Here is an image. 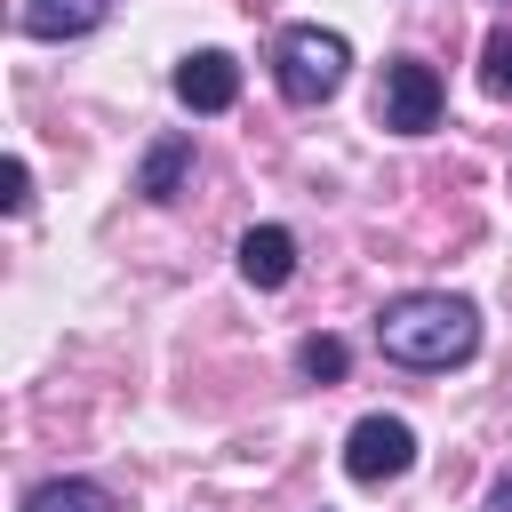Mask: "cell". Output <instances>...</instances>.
<instances>
[{
	"instance_id": "cell-6",
	"label": "cell",
	"mask_w": 512,
	"mask_h": 512,
	"mask_svg": "<svg viewBox=\"0 0 512 512\" xmlns=\"http://www.w3.org/2000/svg\"><path fill=\"white\" fill-rule=\"evenodd\" d=\"M240 280L248 288H288L296 280V232L288 224H248L240 232Z\"/></svg>"
},
{
	"instance_id": "cell-8",
	"label": "cell",
	"mask_w": 512,
	"mask_h": 512,
	"mask_svg": "<svg viewBox=\"0 0 512 512\" xmlns=\"http://www.w3.org/2000/svg\"><path fill=\"white\" fill-rule=\"evenodd\" d=\"M184 176H192V136H184V128H168V136L144 152V168H136V192H144L152 208H168V200L184 192Z\"/></svg>"
},
{
	"instance_id": "cell-13",
	"label": "cell",
	"mask_w": 512,
	"mask_h": 512,
	"mask_svg": "<svg viewBox=\"0 0 512 512\" xmlns=\"http://www.w3.org/2000/svg\"><path fill=\"white\" fill-rule=\"evenodd\" d=\"M480 512H512V472H504V480L488 488V504H480Z\"/></svg>"
},
{
	"instance_id": "cell-2",
	"label": "cell",
	"mask_w": 512,
	"mask_h": 512,
	"mask_svg": "<svg viewBox=\"0 0 512 512\" xmlns=\"http://www.w3.org/2000/svg\"><path fill=\"white\" fill-rule=\"evenodd\" d=\"M344 72H352V40L328 32V24H288L272 40V80H280L288 104H328L344 88Z\"/></svg>"
},
{
	"instance_id": "cell-11",
	"label": "cell",
	"mask_w": 512,
	"mask_h": 512,
	"mask_svg": "<svg viewBox=\"0 0 512 512\" xmlns=\"http://www.w3.org/2000/svg\"><path fill=\"white\" fill-rule=\"evenodd\" d=\"M480 88L512 104V24H496V32L480 40Z\"/></svg>"
},
{
	"instance_id": "cell-1",
	"label": "cell",
	"mask_w": 512,
	"mask_h": 512,
	"mask_svg": "<svg viewBox=\"0 0 512 512\" xmlns=\"http://www.w3.org/2000/svg\"><path fill=\"white\" fill-rule=\"evenodd\" d=\"M376 352L432 376V368H464L480 352V304L448 296V288H408L376 312Z\"/></svg>"
},
{
	"instance_id": "cell-4",
	"label": "cell",
	"mask_w": 512,
	"mask_h": 512,
	"mask_svg": "<svg viewBox=\"0 0 512 512\" xmlns=\"http://www.w3.org/2000/svg\"><path fill=\"white\" fill-rule=\"evenodd\" d=\"M416 464V424L408 416H360L352 432H344V472L360 480V488H384V480H400Z\"/></svg>"
},
{
	"instance_id": "cell-9",
	"label": "cell",
	"mask_w": 512,
	"mask_h": 512,
	"mask_svg": "<svg viewBox=\"0 0 512 512\" xmlns=\"http://www.w3.org/2000/svg\"><path fill=\"white\" fill-rule=\"evenodd\" d=\"M120 0H32L24 8V40H80L112 16Z\"/></svg>"
},
{
	"instance_id": "cell-12",
	"label": "cell",
	"mask_w": 512,
	"mask_h": 512,
	"mask_svg": "<svg viewBox=\"0 0 512 512\" xmlns=\"http://www.w3.org/2000/svg\"><path fill=\"white\" fill-rule=\"evenodd\" d=\"M24 208H32V168L8 160V216H24Z\"/></svg>"
},
{
	"instance_id": "cell-3",
	"label": "cell",
	"mask_w": 512,
	"mask_h": 512,
	"mask_svg": "<svg viewBox=\"0 0 512 512\" xmlns=\"http://www.w3.org/2000/svg\"><path fill=\"white\" fill-rule=\"evenodd\" d=\"M440 104H448V88H440V72H432L424 56H392V64H384V80H376V120H384L392 136L440 128Z\"/></svg>"
},
{
	"instance_id": "cell-7",
	"label": "cell",
	"mask_w": 512,
	"mask_h": 512,
	"mask_svg": "<svg viewBox=\"0 0 512 512\" xmlns=\"http://www.w3.org/2000/svg\"><path fill=\"white\" fill-rule=\"evenodd\" d=\"M16 512H120V496L104 480H88V472H48V480L24 488Z\"/></svg>"
},
{
	"instance_id": "cell-10",
	"label": "cell",
	"mask_w": 512,
	"mask_h": 512,
	"mask_svg": "<svg viewBox=\"0 0 512 512\" xmlns=\"http://www.w3.org/2000/svg\"><path fill=\"white\" fill-rule=\"evenodd\" d=\"M296 368H304L312 384H336V376L352 368V352H344V336H328V328H320V336H304V344H296Z\"/></svg>"
},
{
	"instance_id": "cell-5",
	"label": "cell",
	"mask_w": 512,
	"mask_h": 512,
	"mask_svg": "<svg viewBox=\"0 0 512 512\" xmlns=\"http://www.w3.org/2000/svg\"><path fill=\"white\" fill-rule=\"evenodd\" d=\"M176 104H184V112H232V104H240V64H232L224 48H192V56L176 64Z\"/></svg>"
}]
</instances>
